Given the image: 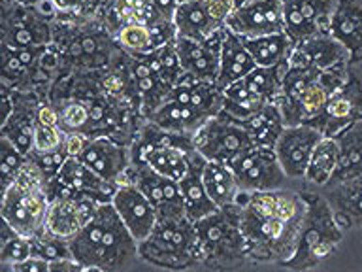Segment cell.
I'll use <instances>...</instances> for the list:
<instances>
[{"label": "cell", "instance_id": "cell-1", "mask_svg": "<svg viewBox=\"0 0 362 272\" xmlns=\"http://www.w3.org/2000/svg\"><path fill=\"white\" fill-rule=\"evenodd\" d=\"M305 204L287 189L253 191L240 214L247 254L257 259H288L304 237Z\"/></svg>", "mask_w": 362, "mask_h": 272}, {"label": "cell", "instance_id": "cell-2", "mask_svg": "<svg viewBox=\"0 0 362 272\" xmlns=\"http://www.w3.org/2000/svg\"><path fill=\"white\" fill-rule=\"evenodd\" d=\"M74 259L87 271H121L140 259V242L132 237L112 203H100L76 237L70 238Z\"/></svg>", "mask_w": 362, "mask_h": 272}, {"label": "cell", "instance_id": "cell-3", "mask_svg": "<svg viewBox=\"0 0 362 272\" xmlns=\"http://www.w3.org/2000/svg\"><path fill=\"white\" fill-rule=\"evenodd\" d=\"M140 259L163 268H187L204 263L194 221L187 215L158 217L151 234L140 242Z\"/></svg>", "mask_w": 362, "mask_h": 272}, {"label": "cell", "instance_id": "cell-4", "mask_svg": "<svg viewBox=\"0 0 362 272\" xmlns=\"http://www.w3.org/2000/svg\"><path fill=\"white\" fill-rule=\"evenodd\" d=\"M55 30V28H53ZM61 36L53 34V45L61 61L85 70H104L117 53V40L102 19L87 23H59Z\"/></svg>", "mask_w": 362, "mask_h": 272}, {"label": "cell", "instance_id": "cell-5", "mask_svg": "<svg viewBox=\"0 0 362 272\" xmlns=\"http://www.w3.org/2000/svg\"><path fill=\"white\" fill-rule=\"evenodd\" d=\"M49 210V195L45 191L44 176L27 159L23 172L8 189L2 191L0 214L2 221L19 234L33 237L45 225Z\"/></svg>", "mask_w": 362, "mask_h": 272}, {"label": "cell", "instance_id": "cell-6", "mask_svg": "<svg viewBox=\"0 0 362 272\" xmlns=\"http://www.w3.org/2000/svg\"><path fill=\"white\" fill-rule=\"evenodd\" d=\"M242 208L232 204L194 221L204 263H234L247 254V244L240 229Z\"/></svg>", "mask_w": 362, "mask_h": 272}, {"label": "cell", "instance_id": "cell-7", "mask_svg": "<svg viewBox=\"0 0 362 272\" xmlns=\"http://www.w3.org/2000/svg\"><path fill=\"white\" fill-rule=\"evenodd\" d=\"M192 140L198 153H202L208 161H217L223 164H230L255 146L253 138L249 136L242 121L234 119L223 110L215 113L214 118H209L194 132Z\"/></svg>", "mask_w": 362, "mask_h": 272}, {"label": "cell", "instance_id": "cell-8", "mask_svg": "<svg viewBox=\"0 0 362 272\" xmlns=\"http://www.w3.org/2000/svg\"><path fill=\"white\" fill-rule=\"evenodd\" d=\"M2 42L13 47H44L53 44V27L40 6L4 2Z\"/></svg>", "mask_w": 362, "mask_h": 272}, {"label": "cell", "instance_id": "cell-9", "mask_svg": "<svg viewBox=\"0 0 362 272\" xmlns=\"http://www.w3.org/2000/svg\"><path fill=\"white\" fill-rule=\"evenodd\" d=\"M236 176L238 186L245 191H270L285 186L288 176L277 161L274 147L253 146L249 152L228 164Z\"/></svg>", "mask_w": 362, "mask_h": 272}, {"label": "cell", "instance_id": "cell-10", "mask_svg": "<svg viewBox=\"0 0 362 272\" xmlns=\"http://www.w3.org/2000/svg\"><path fill=\"white\" fill-rule=\"evenodd\" d=\"M123 181H130L140 189L155 206L158 217H180L185 215L180 181L160 174L147 163H130ZM121 181V183H123Z\"/></svg>", "mask_w": 362, "mask_h": 272}, {"label": "cell", "instance_id": "cell-11", "mask_svg": "<svg viewBox=\"0 0 362 272\" xmlns=\"http://www.w3.org/2000/svg\"><path fill=\"white\" fill-rule=\"evenodd\" d=\"M336 6L334 0H283L285 33L294 44L317 34H330Z\"/></svg>", "mask_w": 362, "mask_h": 272}, {"label": "cell", "instance_id": "cell-12", "mask_svg": "<svg viewBox=\"0 0 362 272\" xmlns=\"http://www.w3.org/2000/svg\"><path fill=\"white\" fill-rule=\"evenodd\" d=\"M226 28L242 38L285 33L283 0H247L234 8Z\"/></svg>", "mask_w": 362, "mask_h": 272}, {"label": "cell", "instance_id": "cell-13", "mask_svg": "<svg viewBox=\"0 0 362 272\" xmlns=\"http://www.w3.org/2000/svg\"><path fill=\"white\" fill-rule=\"evenodd\" d=\"M321 138V130L310 123L287 125L283 129L276 146H274V152L288 178H293V180L304 178L311 153Z\"/></svg>", "mask_w": 362, "mask_h": 272}, {"label": "cell", "instance_id": "cell-14", "mask_svg": "<svg viewBox=\"0 0 362 272\" xmlns=\"http://www.w3.org/2000/svg\"><path fill=\"white\" fill-rule=\"evenodd\" d=\"M223 34H225V27L219 28L206 40L183 38V36L175 38L177 57L187 76L204 79V81H217Z\"/></svg>", "mask_w": 362, "mask_h": 272}, {"label": "cell", "instance_id": "cell-15", "mask_svg": "<svg viewBox=\"0 0 362 272\" xmlns=\"http://www.w3.org/2000/svg\"><path fill=\"white\" fill-rule=\"evenodd\" d=\"M78 159L100 176L102 180L112 181V183H121L132 163L129 147L112 136L89 138Z\"/></svg>", "mask_w": 362, "mask_h": 272}, {"label": "cell", "instance_id": "cell-16", "mask_svg": "<svg viewBox=\"0 0 362 272\" xmlns=\"http://www.w3.org/2000/svg\"><path fill=\"white\" fill-rule=\"evenodd\" d=\"M112 204L138 242L146 240L151 234L153 227L158 220L157 210L134 183H130V181L119 183L113 193Z\"/></svg>", "mask_w": 362, "mask_h": 272}, {"label": "cell", "instance_id": "cell-17", "mask_svg": "<svg viewBox=\"0 0 362 272\" xmlns=\"http://www.w3.org/2000/svg\"><path fill=\"white\" fill-rule=\"evenodd\" d=\"M349 57V50L332 34H317L311 38L294 44V50L288 57V64L317 70H332L344 64Z\"/></svg>", "mask_w": 362, "mask_h": 272}, {"label": "cell", "instance_id": "cell-18", "mask_svg": "<svg viewBox=\"0 0 362 272\" xmlns=\"http://www.w3.org/2000/svg\"><path fill=\"white\" fill-rule=\"evenodd\" d=\"M13 112L2 123V136L10 138L25 155H28L34 149L40 104L36 102V96L28 91H13Z\"/></svg>", "mask_w": 362, "mask_h": 272}, {"label": "cell", "instance_id": "cell-19", "mask_svg": "<svg viewBox=\"0 0 362 272\" xmlns=\"http://www.w3.org/2000/svg\"><path fill=\"white\" fill-rule=\"evenodd\" d=\"M204 164H206V157L194 149L191 153L189 170H187V174L180 180L181 197H183V210H185V215L191 221L202 220L206 215L214 214V212L219 210V206L211 200V197L208 195V189L204 186Z\"/></svg>", "mask_w": 362, "mask_h": 272}, {"label": "cell", "instance_id": "cell-20", "mask_svg": "<svg viewBox=\"0 0 362 272\" xmlns=\"http://www.w3.org/2000/svg\"><path fill=\"white\" fill-rule=\"evenodd\" d=\"M257 68V62L249 53V50L243 44L242 36L232 33L230 28L225 27L223 34V44H221V62L219 76H217V85L225 89L238 79L245 78L251 70Z\"/></svg>", "mask_w": 362, "mask_h": 272}, {"label": "cell", "instance_id": "cell-21", "mask_svg": "<svg viewBox=\"0 0 362 272\" xmlns=\"http://www.w3.org/2000/svg\"><path fill=\"white\" fill-rule=\"evenodd\" d=\"M209 118H214V115H208L194 106H187V104H180V102L166 98L147 119L168 132L194 136V132Z\"/></svg>", "mask_w": 362, "mask_h": 272}, {"label": "cell", "instance_id": "cell-22", "mask_svg": "<svg viewBox=\"0 0 362 272\" xmlns=\"http://www.w3.org/2000/svg\"><path fill=\"white\" fill-rule=\"evenodd\" d=\"M338 140V169L330 183L362 176V119L351 121L344 130L334 136Z\"/></svg>", "mask_w": 362, "mask_h": 272}, {"label": "cell", "instance_id": "cell-23", "mask_svg": "<svg viewBox=\"0 0 362 272\" xmlns=\"http://www.w3.org/2000/svg\"><path fill=\"white\" fill-rule=\"evenodd\" d=\"M174 27L177 36L192 40H206L223 28L209 17L204 0L177 4L174 13Z\"/></svg>", "mask_w": 362, "mask_h": 272}, {"label": "cell", "instance_id": "cell-24", "mask_svg": "<svg viewBox=\"0 0 362 272\" xmlns=\"http://www.w3.org/2000/svg\"><path fill=\"white\" fill-rule=\"evenodd\" d=\"M330 186L328 203L336 217H341L347 225H362V176Z\"/></svg>", "mask_w": 362, "mask_h": 272}, {"label": "cell", "instance_id": "cell-25", "mask_svg": "<svg viewBox=\"0 0 362 272\" xmlns=\"http://www.w3.org/2000/svg\"><path fill=\"white\" fill-rule=\"evenodd\" d=\"M78 195L76 197L51 198L49 210L45 215V231H49L51 234H57V237L66 238V240H70L81 231L85 221L81 217V212H79Z\"/></svg>", "mask_w": 362, "mask_h": 272}, {"label": "cell", "instance_id": "cell-26", "mask_svg": "<svg viewBox=\"0 0 362 272\" xmlns=\"http://www.w3.org/2000/svg\"><path fill=\"white\" fill-rule=\"evenodd\" d=\"M243 44L249 50L257 67H279L288 62V57L294 50V42L287 33L266 34L257 38H243Z\"/></svg>", "mask_w": 362, "mask_h": 272}, {"label": "cell", "instance_id": "cell-27", "mask_svg": "<svg viewBox=\"0 0 362 272\" xmlns=\"http://www.w3.org/2000/svg\"><path fill=\"white\" fill-rule=\"evenodd\" d=\"M202 178L204 186L208 189V195L219 208H226V206H232L236 203L240 186H238L236 176L228 164L206 159Z\"/></svg>", "mask_w": 362, "mask_h": 272}, {"label": "cell", "instance_id": "cell-28", "mask_svg": "<svg viewBox=\"0 0 362 272\" xmlns=\"http://www.w3.org/2000/svg\"><path fill=\"white\" fill-rule=\"evenodd\" d=\"M243 127L247 129L249 136L253 138L255 146H276L277 138L287 127L283 113L277 106V102H270L264 108H260L259 112L253 113L251 118L243 119Z\"/></svg>", "mask_w": 362, "mask_h": 272}, {"label": "cell", "instance_id": "cell-29", "mask_svg": "<svg viewBox=\"0 0 362 272\" xmlns=\"http://www.w3.org/2000/svg\"><path fill=\"white\" fill-rule=\"evenodd\" d=\"M338 140L334 136H322L311 153L304 180L319 187L330 186V181L336 174V169H338Z\"/></svg>", "mask_w": 362, "mask_h": 272}, {"label": "cell", "instance_id": "cell-30", "mask_svg": "<svg viewBox=\"0 0 362 272\" xmlns=\"http://www.w3.org/2000/svg\"><path fill=\"white\" fill-rule=\"evenodd\" d=\"M330 34L349 51L362 47V10L338 4L330 21Z\"/></svg>", "mask_w": 362, "mask_h": 272}, {"label": "cell", "instance_id": "cell-31", "mask_svg": "<svg viewBox=\"0 0 362 272\" xmlns=\"http://www.w3.org/2000/svg\"><path fill=\"white\" fill-rule=\"evenodd\" d=\"M30 255H33L30 237L19 234V232L13 231L4 221V225H2V238H0V265L8 271L11 265L28 259Z\"/></svg>", "mask_w": 362, "mask_h": 272}, {"label": "cell", "instance_id": "cell-32", "mask_svg": "<svg viewBox=\"0 0 362 272\" xmlns=\"http://www.w3.org/2000/svg\"><path fill=\"white\" fill-rule=\"evenodd\" d=\"M30 249H33L34 257L49 261V263L51 261L62 259V257H72L70 240L57 237V234H51L45 229H42V231L30 237Z\"/></svg>", "mask_w": 362, "mask_h": 272}, {"label": "cell", "instance_id": "cell-33", "mask_svg": "<svg viewBox=\"0 0 362 272\" xmlns=\"http://www.w3.org/2000/svg\"><path fill=\"white\" fill-rule=\"evenodd\" d=\"M51 13L62 23H87L98 19L90 0H45Z\"/></svg>", "mask_w": 362, "mask_h": 272}, {"label": "cell", "instance_id": "cell-34", "mask_svg": "<svg viewBox=\"0 0 362 272\" xmlns=\"http://www.w3.org/2000/svg\"><path fill=\"white\" fill-rule=\"evenodd\" d=\"M59 127L64 132H83L89 136L90 112L89 106L79 98L64 102L59 110Z\"/></svg>", "mask_w": 362, "mask_h": 272}, {"label": "cell", "instance_id": "cell-35", "mask_svg": "<svg viewBox=\"0 0 362 272\" xmlns=\"http://www.w3.org/2000/svg\"><path fill=\"white\" fill-rule=\"evenodd\" d=\"M2 163H0V172H2V191L16 181V178L23 172L25 164H27V155L19 149V147L10 140L2 136Z\"/></svg>", "mask_w": 362, "mask_h": 272}, {"label": "cell", "instance_id": "cell-36", "mask_svg": "<svg viewBox=\"0 0 362 272\" xmlns=\"http://www.w3.org/2000/svg\"><path fill=\"white\" fill-rule=\"evenodd\" d=\"M27 157L40 170V174L44 176V180L49 181L59 174V170L62 169V164L66 163V159L70 155L66 152V146L62 144L61 147H57L53 152H36V149H33Z\"/></svg>", "mask_w": 362, "mask_h": 272}, {"label": "cell", "instance_id": "cell-37", "mask_svg": "<svg viewBox=\"0 0 362 272\" xmlns=\"http://www.w3.org/2000/svg\"><path fill=\"white\" fill-rule=\"evenodd\" d=\"M66 132L59 125H45L36 121V132H34V149L36 152H53L64 144Z\"/></svg>", "mask_w": 362, "mask_h": 272}, {"label": "cell", "instance_id": "cell-38", "mask_svg": "<svg viewBox=\"0 0 362 272\" xmlns=\"http://www.w3.org/2000/svg\"><path fill=\"white\" fill-rule=\"evenodd\" d=\"M204 2H206V10H208L209 17L219 27H226L228 17L232 16V11L236 8V0H204Z\"/></svg>", "mask_w": 362, "mask_h": 272}, {"label": "cell", "instance_id": "cell-39", "mask_svg": "<svg viewBox=\"0 0 362 272\" xmlns=\"http://www.w3.org/2000/svg\"><path fill=\"white\" fill-rule=\"evenodd\" d=\"M10 272H49V261L40 259V257H34L30 255L28 259L21 261V263H16L8 268Z\"/></svg>", "mask_w": 362, "mask_h": 272}, {"label": "cell", "instance_id": "cell-40", "mask_svg": "<svg viewBox=\"0 0 362 272\" xmlns=\"http://www.w3.org/2000/svg\"><path fill=\"white\" fill-rule=\"evenodd\" d=\"M115 2H117V0H90V4L95 6L98 19H102V21L106 23L107 27H110L113 21V8H115Z\"/></svg>", "mask_w": 362, "mask_h": 272}, {"label": "cell", "instance_id": "cell-41", "mask_svg": "<svg viewBox=\"0 0 362 272\" xmlns=\"http://www.w3.org/2000/svg\"><path fill=\"white\" fill-rule=\"evenodd\" d=\"M76 271H87L85 265H81L78 259L74 257H62L59 261H51L49 272H76Z\"/></svg>", "mask_w": 362, "mask_h": 272}, {"label": "cell", "instance_id": "cell-42", "mask_svg": "<svg viewBox=\"0 0 362 272\" xmlns=\"http://www.w3.org/2000/svg\"><path fill=\"white\" fill-rule=\"evenodd\" d=\"M155 8H157L160 13H163L166 19L170 21H174V13H175V8H177V2L175 0H149Z\"/></svg>", "mask_w": 362, "mask_h": 272}, {"label": "cell", "instance_id": "cell-43", "mask_svg": "<svg viewBox=\"0 0 362 272\" xmlns=\"http://www.w3.org/2000/svg\"><path fill=\"white\" fill-rule=\"evenodd\" d=\"M11 2H17V4L23 6H40L44 0H11Z\"/></svg>", "mask_w": 362, "mask_h": 272}, {"label": "cell", "instance_id": "cell-44", "mask_svg": "<svg viewBox=\"0 0 362 272\" xmlns=\"http://www.w3.org/2000/svg\"><path fill=\"white\" fill-rule=\"evenodd\" d=\"M177 4H185V2H194V0H175Z\"/></svg>", "mask_w": 362, "mask_h": 272}, {"label": "cell", "instance_id": "cell-45", "mask_svg": "<svg viewBox=\"0 0 362 272\" xmlns=\"http://www.w3.org/2000/svg\"><path fill=\"white\" fill-rule=\"evenodd\" d=\"M243 2H247V0H236V6H240V4H243Z\"/></svg>", "mask_w": 362, "mask_h": 272}]
</instances>
